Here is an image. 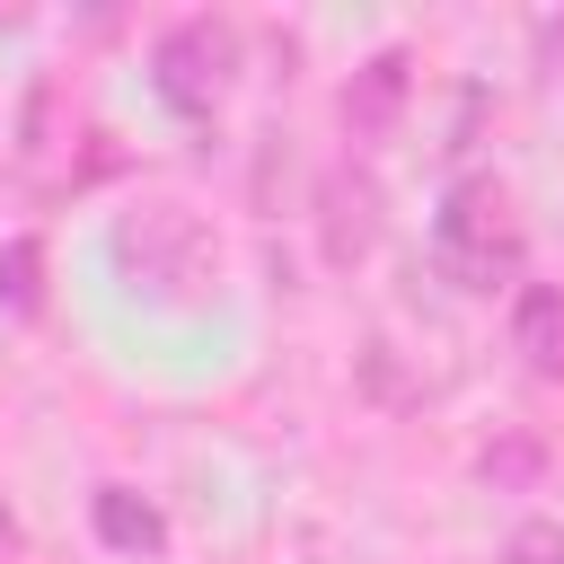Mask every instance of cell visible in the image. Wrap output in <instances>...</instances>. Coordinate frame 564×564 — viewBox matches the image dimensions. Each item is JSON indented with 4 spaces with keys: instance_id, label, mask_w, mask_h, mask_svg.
<instances>
[{
    "instance_id": "cell-3",
    "label": "cell",
    "mask_w": 564,
    "mask_h": 564,
    "mask_svg": "<svg viewBox=\"0 0 564 564\" xmlns=\"http://www.w3.org/2000/svg\"><path fill=\"white\" fill-rule=\"evenodd\" d=\"M229 70H238V35H229L220 18H176V26L150 44V79H159V97H167L176 115H212L220 88H229Z\"/></svg>"
},
{
    "instance_id": "cell-2",
    "label": "cell",
    "mask_w": 564,
    "mask_h": 564,
    "mask_svg": "<svg viewBox=\"0 0 564 564\" xmlns=\"http://www.w3.org/2000/svg\"><path fill=\"white\" fill-rule=\"evenodd\" d=\"M115 273L141 300H159V308H194L203 282L220 273V247H212V229L185 203H132L115 220Z\"/></svg>"
},
{
    "instance_id": "cell-10",
    "label": "cell",
    "mask_w": 564,
    "mask_h": 564,
    "mask_svg": "<svg viewBox=\"0 0 564 564\" xmlns=\"http://www.w3.org/2000/svg\"><path fill=\"white\" fill-rule=\"evenodd\" d=\"M502 564H564V520H520L502 538Z\"/></svg>"
},
{
    "instance_id": "cell-8",
    "label": "cell",
    "mask_w": 564,
    "mask_h": 564,
    "mask_svg": "<svg viewBox=\"0 0 564 564\" xmlns=\"http://www.w3.org/2000/svg\"><path fill=\"white\" fill-rule=\"evenodd\" d=\"M53 123H62V88L35 79V88H26V115H18V167H26L35 185H53V150H62Z\"/></svg>"
},
{
    "instance_id": "cell-6",
    "label": "cell",
    "mask_w": 564,
    "mask_h": 564,
    "mask_svg": "<svg viewBox=\"0 0 564 564\" xmlns=\"http://www.w3.org/2000/svg\"><path fill=\"white\" fill-rule=\"evenodd\" d=\"M511 344L538 379H564V291L555 282H529L520 308H511Z\"/></svg>"
},
{
    "instance_id": "cell-4",
    "label": "cell",
    "mask_w": 564,
    "mask_h": 564,
    "mask_svg": "<svg viewBox=\"0 0 564 564\" xmlns=\"http://www.w3.org/2000/svg\"><path fill=\"white\" fill-rule=\"evenodd\" d=\"M317 247H326V264H361L370 247H379V176L370 167H326V185H317Z\"/></svg>"
},
{
    "instance_id": "cell-5",
    "label": "cell",
    "mask_w": 564,
    "mask_h": 564,
    "mask_svg": "<svg viewBox=\"0 0 564 564\" xmlns=\"http://www.w3.org/2000/svg\"><path fill=\"white\" fill-rule=\"evenodd\" d=\"M397 106H405V53L388 44V53H370V62L344 79V132H352V141H379V132L397 123Z\"/></svg>"
},
{
    "instance_id": "cell-9",
    "label": "cell",
    "mask_w": 564,
    "mask_h": 564,
    "mask_svg": "<svg viewBox=\"0 0 564 564\" xmlns=\"http://www.w3.org/2000/svg\"><path fill=\"white\" fill-rule=\"evenodd\" d=\"M35 273H44V247H35V238H9V247H0V308H9V317H35V300H44Z\"/></svg>"
},
{
    "instance_id": "cell-7",
    "label": "cell",
    "mask_w": 564,
    "mask_h": 564,
    "mask_svg": "<svg viewBox=\"0 0 564 564\" xmlns=\"http://www.w3.org/2000/svg\"><path fill=\"white\" fill-rule=\"evenodd\" d=\"M97 538L123 546V555H159V546H167V520H159L132 485H106V494H97Z\"/></svg>"
},
{
    "instance_id": "cell-1",
    "label": "cell",
    "mask_w": 564,
    "mask_h": 564,
    "mask_svg": "<svg viewBox=\"0 0 564 564\" xmlns=\"http://www.w3.org/2000/svg\"><path fill=\"white\" fill-rule=\"evenodd\" d=\"M432 264H441L458 291H502V282H520L529 229H520V212H511V194H502L494 176H458V185L441 194V212H432Z\"/></svg>"
}]
</instances>
